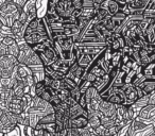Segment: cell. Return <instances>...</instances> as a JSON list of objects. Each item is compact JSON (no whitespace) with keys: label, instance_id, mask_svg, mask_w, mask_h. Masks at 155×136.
<instances>
[{"label":"cell","instance_id":"cell-26","mask_svg":"<svg viewBox=\"0 0 155 136\" xmlns=\"http://www.w3.org/2000/svg\"><path fill=\"white\" fill-rule=\"evenodd\" d=\"M65 103H66L67 105H68L69 108H70V106H73L74 104H77V103H78V101H77V100H74V99H73V98L70 96V97H69L68 99H67L66 101H65Z\"/></svg>","mask_w":155,"mask_h":136},{"label":"cell","instance_id":"cell-2","mask_svg":"<svg viewBox=\"0 0 155 136\" xmlns=\"http://www.w3.org/2000/svg\"><path fill=\"white\" fill-rule=\"evenodd\" d=\"M39 58L41 60V63H43L44 67L45 66H49V65L53 64L56 60H58L60 56H58L56 50L54 49V47H50L48 49H46L44 52L41 53H38Z\"/></svg>","mask_w":155,"mask_h":136},{"label":"cell","instance_id":"cell-29","mask_svg":"<svg viewBox=\"0 0 155 136\" xmlns=\"http://www.w3.org/2000/svg\"><path fill=\"white\" fill-rule=\"evenodd\" d=\"M51 136H62V135H61V133H58V132H55V133L51 134Z\"/></svg>","mask_w":155,"mask_h":136},{"label":"cell","instance_id":"cell-27","mask_svg":"<svg viewBox=\"0 0 155 136\" xmlns=\"http://www.w3.org/2000/svg\"><path fill=\"white\" fill-rule=\"evenodd\" d=\"M114 1L120 3V5H125V3H127V0H114Z\"/></svg>","mask_w":155,"mask_h":136},{"label":"cell","instance_id":"cell-30","mask_svg":"<svg viewBox=\"0 0 155 136\" xmlns=\"http://www.w3.org/2000/svg\"><path fill=\"white\" fill-rule=\"evenodd\" d=\"M125 136H129V135H127H127H125Z\"/></svg>","mask_w":155,"mask_h":136},{"label":"cell","instance_id":"cell-21","mask_svg":"<svg viewBox=\"0 0 155 136\" xmlns=\"http://www.w3.org/2000/svg\"><path fill=\"white\" fill-rule=\"evenodd\" d=\"M51 97H52L51 93H50V91H49V89H48V87H46V91H44L43 94H41V99H43V100H45V101L49 102L50 100H51Z\"/></svg>","mask_w":155,"mask_h":136},{"label":"cell","instance_id":"cell-3","mask_svg":"<svg viewBox=\"0 0 155 136\" xmlns=\"http://www.w3.org/2000/svg\"><path fill=\"white\" fill-rule=\"evenodd\" d=\"M121 88L123 89L125 94V105H132L139 99L136 87L132 83L131 84H124L123 86H121Z\"/></svg>","mask_w":155,"mask_h":136},{"label":"cell","instance_id":"cell-18","mask_svg":"<svg viewBox=\"0 0 155 136\" xmlns=\"http://www.w3.org/2000/svg\"><path fill=\"white\" fill-rule=\"evenodd\" d=\"M70 96L73 98L74 100H77V101H79V99H80V97L82 96V94H81L80 91V88H79V86L74 87V88H72L70 91Z\"/></svg>","mask_w":155,"mask_h":136},{"label":"cell","instance_id":"cell-4","mask_svg":"<svg viewBox=\"0 0 155 136\" xmlns=\"http://www.w3.org/2000/svg\"><path fill=\"white\" fill-rule=\"evenodd\" d=\"M98 111L103 114V116H107V117H113L116 115V111H117V105L112 102L107 101V100H102L100 102L99 106H98Z\"/></svg>","mask_w":155,"mask_h":136},{"label":"cell","instance_id":"cell-23","mask_svg":"<svg viewBox=\"0 0 155 136\" xmlns=\"http://www.w3.org/2000/svg\"><path fill=\"white\" fill-rule=\"evenodd\" d=\"M15 39L14 38H12V37H10V36H7V37H5V38L2 39V44L3 45H5L7 47H9V46H11V45H13L14 43H15Z\"/></svg>","mask_w":155,"mask_h":136},{"label":"cell","instance_id":"cell-19","mask_svg":"<svg viewBox=\"0 0 155 136\" xmlns=\"http://www.w3.org/2000/svg\"><path fill=\"white\" fill-rule=\"evenodd\" d=\"M94 129H91V128H89L88 125H87L86 128H82V129H79V131H80V135L81 136H91V131H93Z\"/></svg>","mask_w":155,"mask_h":136},{"label":"cell","instance_id":"cell-1","mask_svg":"<svg viewBox=\"0 0 155 136\" xmlns=\"http://www.w3.org/2000/svg\"><path fill=\"white\" fill-rule=\"evenodd\" d=\"M72 3L70 0H60L55 7V11L61 18H69L72 17L73 11H74Z\"/></svg>","mask_w":155,"mask_h":136},{"label":"cell","instance_id":"cell-14","mask_svg":"<svg viewBox=\"0 0 155 136\" xmlns=\"http://www.w3.org/2000/svg\"><path fill=\"white\" fill-rule=\"evenodd\" d=\"M8 54L15 56V58H17L18 56V54H19V45H18L16 41L13 44V45H11V46L8 47Z\"/></svg>","mask_w":155,"mask_h":136},{"label":"cell","instance_id":"cell-24","mask_svg":"<svg viewBox=\"0 0 155 136\" xmlns=\"http://www.w3.org/2000/svg\"><path fill=\"white\" fill-rule=\"evenodd\" d=\"M43 82H44V84H45L46 86H49L50 87V86H51V84H52V82H53V79H52L50 76H48V75L45 74V77H44Z\"/></svg>","mask_w":155,"mask_h":136},{"label":"cell","instance_id":"cell-16","mask_svg":"<svg viewBox=\"0 0 155 136\" xmlns=\"http://www.w3.org/2000/svg\"><path fill=\"white\" fill-rule=\"evenodd\" d=\"M107 101L112 102V103L116 104V105H118V104H124L123 103V100L119 97V95H117V94H115V93L113 94L112 96H110V98L107 99Z\"/></svg>","mask_w":155,"mask_h":136},{"label":"cell","instance_id":"cell-25","mask_svg":"<svg viewBox=\"0 0 155 136\" xmlns=\"http://www.w3.org/2000/svg\"><path fill=\"white\" fill-rule=\"evenodd\" d=\"M70 1L74 9H82V5H83L82 0H70Z\"/></svg>","mask_w":155,"mask_h":136},{"label":"cell","instance_id":"cell-5","mask_svg":"<svg viewBox=\"0 0 155 136\" xmlns=\"http://www.w3.org/2000/svg\"><path fill=\"white\" fill-rule=\"evenodd\" d=\"M50 66H51L53 69H55V70H58V71H61V72H63V74L66 75L67 72H68L69 68H70L71 63L69 62V61L64 60V58H58V60H56L53 64L50 65Z\"/></svg>","mask_w":155,"mask_h":136},{"label":"cell","instance_id":"cell-22","mask_svg":"<svg viewBox=\"0 0 155 136\" xmlns=\"http://www.w3.org/2000/svg\"><path fill=\"white\" fill-rule=\"evenodd\" d=\"M78 103L80 104V105L82 106V108H84V110H86V108H87V101H86V97H85L84 94H82V96L80 97V99H79Z\"/></svg>","mask_w":155,"mask_h":136},{"label":"cell","instance_id":"cell-9","mask_svg":"<svg viewBox=\"0 0 155 136\" xmlns=\"http://www.w3.org/2000/svg\"><path fill=\"white\" fill-rule=\"evenodd\" d=\"M88 71H91V72H93L95 76H97V77H103L104 75H106V71L105 70L102 68L100 65H98L97 63L94 61V63H93V65H91V67H89V69H88Z\"/></svg>","mask_w":155,"mask_h":136},{"label":"cell","instance_id":"cell-11","mask_svg":"<svg viewBox=\"0 0 155 136\" xmlns=\"http://www.w3.org/2000/svg\"><path fill=\"white\" fill-rule=\"evenodd\" d=\"M54 122H55V115H54V113H51V114L44 115L43 117H41L38 123L46 125V124H50V123H54Z\"/></svg>","mask_w":155,"mask_h":136},{"label":"cell","instance_id":"cell-8","mask_svg":"<svg viewBox=\"0 0 155 136\" xmlns=\"http://www.w3.org/2000/svg\"><path fill=\"white\" fill-rule=\"evenodd\" d=\"M88 125L89 128H91V129H97L99 125H101V119H100V117L98 116L97 114L95 113H93V114H89L88 116Z\"/></svg>","mask_w":155,"mask_h":136},{"label":"cell","instance_id":"cell-12","mask_svg":"<svg viewBox=\"0 0 155 136\" xmlns=\"http://www.w3.org/2000/svg\"><path fill=\"white\" fill-rule=\"evenodd\" d=\"M107 11L110 15L117 14L119 11V3L114 1V0H110V2H108V5H107Z\"/></svg>","mask_w":155,"mask_h":136},{"label":"cell","instance_id":"cell-28","mask_svg":"<svg viewBox=\"0 0 155 136\" xmlns=\"http://www.w3.org/2000/svg\"><path fill=\"white\" fill-rule=\"evenodd\" d=\"M43 136H51V134H50L47 130H44V131H43Z\"/></svg>","mask_w":155,"mask_h":136},{"label":"cell","instance_id":"cell-7","mask_svg":"<svg viewBox=\"0 0 155 136\" xmlns=\"http://www.w3.org/2000/svg\"><path fill=\"white\" fill-rule=\"evenodd\" d=\"M44 71H45L46 75H48V76L51 77L53 80H62V79H64V77L66 76L65 74H63V72L61 71H58V70L53 69L51 66H45L44 67Z\"/></svg>","mask_w":155,"mask_h":136},{"label":"cell","instance_id":"cell-13","mask_svg":"<svg viewBox=\"0 0 155 136\" xmlns=\"http://www.w3.org/2000/svg\"><path fill=\"white\" fill-rule=\"evenodd\" d=\"M46 87H47V86L44 84L43 81L35 83V84H34V94H35V96H37V97H41V94L46 91Z\"/></svg>","mask_w":155,"mask_h":136},{"label":"cell","instance_id":"cell-6","mask_svg":"<svg viewBox=\"0 0 155 136\" xmlns=\"http://www.w3.org/2000/svg\"><path fill=\"white\" fill-rule=\"evenodd\" d=\"M87 124H88V118L83 116V115L70 119V128H73V129H82V128H86Z\"/></svg>","mask_w":155,"mask_h":136},{"label":"cell","instance_id":"cell-17","mask_svg":"<svg viewBox=\"0 0 155 136\" xmlns=\"http://www.w3.org/2000/svg\"><path fill=\"white\" fill-rule=\"evenodd\" d=\"M91 86V82L86 81V80H83L82 82L80 83V85H79V88H80L81 94H85V91H86Z\"/></svg>","mask_w":155,"mask_h":136},{"label":"cell","instance_id":"cell-20","mask_svg":"<svg viewBox=\"0 0 155 136\" xmlns=\"http://www.w3.org/2000/svg\"><path fill=\"white\" fill-rule=\"evenodd\" d=\"M65 136H81L79 129H73V128H69L67 129L66 135Z\"/></svg>","mask_w":155,"mask_h":136},{"label":"cell","instance_id":"cell-10","mask_svg":"<svg viewBox=\"0 0 155 136\" xmlns=\"http://www.w3.org/2000/svg\"><path fill=\"white\" fill-rule=\"evenodd\" d=\"M101 124L105 128H110L113 125L116 124V115L113 117H107V116H102L101 118Z\"/></svg>","mask_w":155,"mask_h":136},{"label":"cell","instance_id":"cell-15","mask_svg":"<svg viewBox=\"0 0 155 136\" xmlns=\"http://www.w3.org/2000/svg\"><path fill=\"white\" fill-rule=\"evenodd\" d=\"M58 98L61 99L62 102H65L69 97H70V91L67 88H64V89H58Z\"/></svg>","mask_w":155,"mask_h":136}]
</instances>
